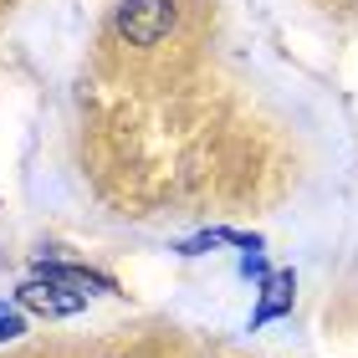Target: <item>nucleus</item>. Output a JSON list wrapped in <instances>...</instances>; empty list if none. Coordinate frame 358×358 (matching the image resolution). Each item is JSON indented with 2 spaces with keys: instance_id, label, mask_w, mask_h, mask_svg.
I'll use <instances>...</instances> for the list:
<instances>
[{
  "instance_id": "20e7f679",
  "label": "nucleus",
  "mask_w": 358,
  "mask_h": 358,
  "mask_svg": "<svg viewBox=\"0 0 358 358\" xmlns=\"http://www.w3.org/2000/svg\"><path fill=\"white\" fill-rule=\"evenodd\" d=\"M241 271H246L251 282H266V276H271V266H266L262 251H246V256H241Z\"/></svg>"
},
{
  "instance_id": "39448f33",
  "label": "nucleus",
  "mask_w": 358,
  "mask_h": 358,
  "mask_svg": "<svg viewBox=\"0 0 358 358\" xmlns=\"http://www.w3.org/2000/svg\"><path fill=\"white\" fill-rule=\"evenodd\" d=\"M21 333H26L21 313H0V343H6V338H21Z\"/></svg>"
},
{
  "instance_id": "7ed1b4c3",
  "label": "nucleus",
  "mask_w": 358,
  "mask_h": 358,
  "mask_svg": "<svg viewBox=\"0 0 358 358\" xmlns=\"http://www.w3.org/2000/svg\"><path fill=\"white\" fill-rule=\"evenodd\" d=\"M292 302H297V276L292 271H271L262 282V302H256V313H251V328H262V322H271V317H287Z\"/></svg>"
},
{
  "instance_id": "f257e3e1",
  "label": "nucleus",
  "mask_w": 358,
  "mask_h": 358,
  "mask_svg": "<svg viewBox=\"0 0 358 358\" xmlns=\"http://www.w3.org/2000/svg\"><path fill=\"white\" fill-rule=\"evenodd\" d=\"M174 21H179L174 0H123L113 15V26L128 46H159L174 31Z\"/></svg>"
},
{
  "instance_id": "f03ea898",
  "label": "nucleus",
  "mask_w": 358,
  "mask_h": 358,
  "mask_svg": "<svg viewBox=\"0 0 358 358\" xmlns=\"http://www.w3.org/2000/svg\"><path fill=\"white\" fill-rule=\"evenodd\" d=\"M15 302H21L26 313H41V317H72V313L87 307V292L46 282V276H31L26 287H15Z\"/></svg>"
}]
</instances>
